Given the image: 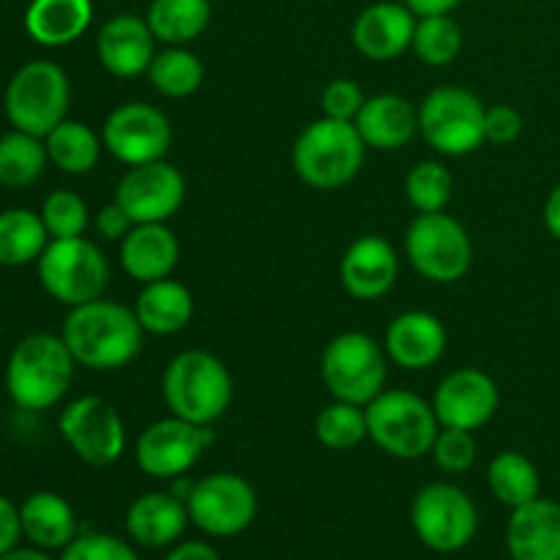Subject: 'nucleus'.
<instances>
[{
	"mask_svg": "<svg viewBox=\"0 0 560 560\" xmlns=\"http://www.w3.org/2000/svg\"><path fill=\"white\" fill-rule=\"evenodd\" d=\"M142 334L145 328L137 320L135 310L118 301L96 299L71 306L60 337L80 366L93 372H113L137 359Z\"/></svg>",
	"mask_w": 560,
	"mask_h": 560,
	"instance_id": "nucleus-1",
	"label": "nucleus"
},
{
	"mask_svg": "<svg viewBox=\"0 0 560 560\" xmlns=\"http://www.w3.org/2000/svg\"><path fill=\"white\" fill-rule=\"evenodd\" d=\"M74 355L63 337L27 334L14 345L5 364V392L11 402L31 413L55 408L74 381Z\"/></svg>",
	"mask_w": 560,
	"mask_h": 560,
	"instance_id": "nucleus-2",
	"label": "nucleus"
},
{
	"mask_svg": "<svg viewBox=\"0 0 560 560\" xmlns=\"http://www.w3.org/2000/svg\"><path fill=\"white\" fill-rule=\"evenodd\" d=\"M162 394L173 416L191 424L211 427L228 413L233 402V377L213 353L186 350L164 370Z\"/></svg>",
	"mask_w": 560,
	"mask_h": 560,
	"instance_id": "nucleus-3",
	"label": "nucleus"
},
{
	"mask_svg": "<svg viewBox=\"0 0 560 560\" xmlns=\"http://www.w3.org/2000/svg\"><path fill=\"white\" fill-rule=\"evenodd\" d=\"M366 145L353 120L323 115L306 126L293 145V170L312 189H342L359 175Z\"/></svg>",
	"mask_w": 560,
	"mask_h": 560,
	"instance_id": "nucleus-4",
	"label": "nucleus"
},
{
	"mask_svg": "<svg viewBox=\"0 0 560 560\" xmlns=\"http://www.w3.org/2000/svg\"><path fill=\"white\" fill-rule=\"evenodd\" d=\"M370 441L397 459H421L432 452L441 432L435 410L416 394L386 388L366 405Z\"/></svg>",
	"mask_w": 560,
	"mask_h": 560,
	"instance_id": "nucleus-5",
	"label": "nucleus"
},
{
	"mask_svg": "<svg viewBox=\"0 0 560 560\" xmlns=\"http://www.w3.org/2000/svg\"><path fill=\"white\" fill-rule=\"evenodd\" d=\"M320 377L334 399L366 408L372 399L386 392V348L361 331L339 334L323 350Z\"/></svg>",
	"mask_w": 560,
	"mask_h": 560,
	"instance_id": "nucleus-6",
	"label": "nucleus"
},
{
	"mask_svg": "<svg viewBox=\"0 0 560 560\" xmlns=\"http://www.w3.org/2000/svg\"><path fill=\"white\" fill-rule=\"evenodd\" d=\"M71 85L66 71L52 60H31L11 77L5 88V118L14 129L47 137L69 113Z\"/></svg>",
	"mask_w": 560,
	"mask_h": 560,
	"instance_id": "nucleus-7",
	"label": "nucleus"
},
{
	"mask_svg": "<svg viewBox=\"0 0 560 560\" xmlns=\"http://www.w3.org/2000/svg\"><path fill=\"white\" fill-rule=\"evenodd\" d=\"M38 282L66 306H80L102 299L109 282L107 257L88 238H49L36 260Z\"/></svg>",
	"mask_w": 560,
	"mask_h": 560,
	"instance_id": "nucleus-8",
	"label": "nucleus"
},
{
	"mask_svg": "<svg viewBox=\"0 0 560 560\" xmlns=\"http://www.w3.org/2000/svg\"><path fill=\"white\" fill-rule=\"evenodd\" d=\"M487 107L465 88H435L419 107V131L443 156H468L487 142Z\"/></svg>",
	"mask_w": 560,
	"mask_h": 560,
	"instance_id": "nucleus-9",
	"label": "nucleus"
},
{
	"mask_svg": "<svg viewBox=\"0 0 560 560\" xmlns=\"http://www.w3.org/2000/svg\"><path fill=\"white\" fill-rule=\"evenodd\" d=\"M405 255L424 279L452 284L470 271L474 244L457 219L443 211L421 213L405 233Z\"/></svg>",
	"mask_w": 560,
	"mask_h": 560,
	"instance_id": "nucleus-10",
	"label": "nucleus"
},
{
	"mask_svg": "<svg viewBox=\"0 0 560 560\" xmlns=\"http://www.w3.org/2000/svg\"><path fill=\"white\" fill-rule=\"evenodd\" d=\"M410 523L421 545L430 550L459 552L474 541L479 530V512L468 492L454 485H427L410 506Z\"/></svg>",
	"mask_w": 560,
	"mask_h": 560,
	"instance_id": "nucleus-11",
	"label": "nucleus"
},
{
	"mask_svg": "<svg viewBox=\"0 0 560 560\" xmlns=\"http://www.w3.org/2000/svg\"><path fill=\"white\" fill-rule=\"evenodd\" d=\"M186 509H189V520L202 534L230 539V536L244 534L255 523L257 492L244 476L211 474L191 485Z\"/></svg>",
	"mask_w": 560,
	"mask_h": 560,
	"instance_id": "nucleus-12",
	"label": "nucleus"
},
{
	"mask_svg": "<svg viewBox=\"0 0 560 560\" xmlns=\"http://www.w3.org/2000/svg\"><path fill=\"white\" fill-rule=\"evenodd\" d=\"M60 438L71 452L93 468L115 465L126 452V427L115 405L102 397H80L58 419Z\"/></svg>",
	"mask_w": 560,
	"mask_h": 560,
	"instance_id": "nucleus-13",
	"label": "nucleus"
},
{
	"mask_svg": "<svg viewBox=\"0 0 560 560\" xmlns=\"http://www.w3.org/2000/svg\"><path fill=\"white\" fill-rule=\"evenodd\" d=\"M211 443L213 435L208 427L170 416L140 432L135 457L142 474L153 479H184Z\"/></svg>",
	"mask_w": 560,
	"mask_h": 560,
	"instance_id": "nucleus-14",
	"label": "nucleus"
},
{
	"mask_svg": "<svg viewBox=\"0 0 560 560\" xmlns=\"http://www.w3.org/2000/svg\"><path fill=\"white\" fill-rule=\"evenodd\" d=\"M102 142L118 162L137 167L167 156L173 145V126L162 109L145 102H129L107 115Z\"/></svg>",
	"mask_w": 560,
	"mask_h": 560,
	"instance_id": "nucleus-15",
	"label": "nucleus"
},
{
	"mask_svg": "<svg viewBox=\"0 0 560 560\" xmlns=\"http://www.w3.org/2000/svg\"><path fill=\"white\" fill-rule=\"evenodd\" d=\"M186 197V180L178 167L167 162L137 164L120 178L115 189V202L124 206L135 224L167 222L178 213Z\"/></svg>",
	"mask_w": 560,
	"mask_h": 560,
	"instance_id": "nucleus-16",
	"label": "nucleus"
},
{
	"mask_svg": "<svg viewBox=\"0 0 560 560\" xmlns=\"http://www.w3.org/2000/svg\"><path fill=\"white\" fill-rule=\"evenodd\" d=\"M501 408V392L495 381L479 370H457L438 386L432 410L441 427L454 430H479Z\"/></svg>",
	"mask_w": 560,
	"mask_h": 560,
	"instance_id": "nucleus-17",
	"label": "nucleus"
},
{
	"mask_svg": "<svg viewBox=\"0 0 560 560\" xmlns=\"http://www.w3.org/2000/svg\"><path fill=\"white\" fill-rule=\"evenodd\" d=\"M96 55L109 74L131 80L151 69V60L156 58V36L142 16L115 14L98 27Z\"/></svg>",
	"mask_w": 560,
	"mask_h": 560,
	"instance_id": "nucleus-18",
	"label": "nucleus"
},
{
	"mask_svg": "<svg viewBox=\"0 0 560 560\" xmlns=\"http://www.w3.org/2000/svg\"><path fill=\"white\" fill-rule=\"evenodd\" d=\"M399 260L394 246L381 235H361L339 262L342 288L359 301L383 299L397 282Z\"/></svg>",
	"mask_w": 560,
	"mask_h": 560,
	"instance_id": "nucleus-19",
	"label": "nucleus"
},
{
	"mask_svg": "<svg viewBox=\"0 0 560 560\" xmlns=\"http://www.w3.org/2000/svg\"><path fill=\"white\" fill-rule=\"evenodd\" d=\"M416 14L405 3H381L366 5L353 25V44L364 58L370 60H394L413 47Z\"/></svg>",
	"mask_w": 560,
	"mask_h": 560,
	"instance_id": "nucleus-20",
	"label": "nucleus"
},
{
	"mask_svg": "<svg viewBox=\"0 0 560 560\" xmlns=\"http://www.w3.org/2000/svg\"><path fill=\"white\" fill-rule=\"evenodd\" d=\"M448 334L430 312H405L394 317L386 331V353L397 366L410 372L430 370L446 353Z\"/></svg>",
	"mask_w": 560,
	"mask_h": 560,
	"instance_id": "nucleus-21",
	"label": "nucleus"
},
{
	"mask_svg": "<svg viewBox=\"0 0 560 560\" xmlns=\"http://www.w3.org/2000/svg\"><path fill=\"white\" fill-rule=\"evenodd\" d=\"M506 547L512 560H560V503L536 498L512 509Z\"/></svg>",
	"mask_w": 560,
	"mask_h": 560,
	"instance_id": "nucleus-22",
	"label": "nucleus"
},
{
	"mask_svg": "<svg viewBox=\"0 0 560 560\" xmlns=\"http://www.w3.org/2000/svg\"><path fill=\"white\" fill-rule=\"evenodd\" d=\"M178 238L164 222L135 224L120 241V266L142 284L167 279L178 266Z\"/></svg>",
	"mask_w": 560,
	"mask_h": 560,
	"instance_id": "nucleus-23",
	"label": "nucleus"
},
{
	"mask_svg": "<svg viewBox=\"0 0 560 560\" xmlns=\"http://www.w3.org/2000/svg\"><path fill=\"white\" fill-rule=\"evenodd\" d=\"M353 124L366 148L399 151L419 131V109H413V104L397 93H381L366 98Z\"/></svg>",
	"mask_w": 560,
	"mask_h": 560,
	"instance_id": "nucleus-24",
	"label": "nucleus"
},
{
	"mask_svg": "<svg viewBox=\"0 0 560 560\" xmlns=\"http://www.w3.org/2000/svg\"><path fill=\"white\" fill-rule=\"evenodd\" d=\"M189 509L173 492H145L126 512V530L140 547L162 550L178 541L189 525Z\"/></svg>",
	"mask_w": 560,
	"mask_h": 560,
	"instance_id": "nucleus-25",
	"label": "nucleus"
},
{
	"mask_svg": "<svg viewBox=\"0 0 560 560\" xmlns=\"http://www.w3.org/2000/svg\"><path fill=\"white\" fill-rule=\"evenodd\" d=\"M22 536L38 550H66L77 539V514L58 492H33L20 506Z\"/></svg>",
	"mask_w": 560,
	"mask_h": 560,
	"instance_id": "nucleus-26",
	"label": "nucleus"
},
{
	"mask_svg": "<svg viewBox=\"0 0 560 560\" xmlns=\"http://www.w3.org/2000/svg\"><path fill=\"white\" fill-rule=\"evenodd\" d=\"M93 22V0H31L25 31L42 47H66Z\"/></svg>",
	"mask_w": 560,
	"mask_h": 560,
	"instance_id": "nucleus-27",
	"label": "nucleus"
},
{
	"mask_svg": "<svg viewBox=\"0 0 560 560\" xmlns=\"http://www.w3.org/2000/svg\"><path fill=\"white\" fill-rule=\"evenodd\" d=\"M135 315L148 334L167 337V334H178L180 328L189 326L191 315H195V299L186 284L170 277L156 279L142 288Z\"/></svg>",
	"mask_w": 560,
	"mask_h": 560,
	"instance_id": "nucleus-28",
	"label": "nucleus"
},
{
	"mask_svg": "<svg viewBox=\"0 0 560 560\" xmlns=\"http://www.w3.org/2000/svg\"><path fill=\"white\" fill-rule=\"evenodd\" d=\"M145 20L156 42L186 47L211 22V0H151Z\"/></svg>",
	"mask_w": 560,
	"mask_h": 560,
	"instance_id": "nucleus-29",
	"label": "nucleus"
},
{
	"mask_svg": "<svg viewBox=\"0 0 560 560\" xmlns=\"http://www.w3.org/2000/svg\"><path fill=\"white\" fill-rule=\"evenodd\" d=\"M47 244L49 233L42 222V213H33L27 208L0 211V266H31L42 257Z\"/></svg>",
	"mask_w": 560,
	"mask_h": 560,
	"instance_id": "nucleus-30",
	"label": "nucleus"
},
{
	"mask_svg": "<svg viewBox=\"0 0 560 560\" xmlns=\"http://www.w3.org/2000/svg\"><path fill=\"white\" fill-rule=\"evenodd\" d=\"M44 145H47V156L55 167L69 175H85L98 164L104 142L98 140L91 126L66 118L44 137Z\"/></svg>",
	"mask_w": 560,
	"mask_h": 560,
	"instance_id": "nucleus-31",
	"label": "nucleus"
},
{
	"mask_svg": "<svg viewBox=\"0 0 560 560\" xmlns=\"http://www.w3.org/2000/svg\"><path fill=\"white\" fill-rule=\"evenodd\" d=\"M487 485H490L492 498L509 509H520L536 501L541 490L539 470L520 452L498 454L487 470Z\"/></svg>",
	"mask_w": 560,
	"mask_h": 560,
	"instance_id": "nucleus-32",
	"label": "nucleus"
},
{
	"mask_svg": "<svg viewBox=\"0 0 560 560\" xmlns=\"http://www.w3.org/2000/svg\"><path fill=\"white\" fill-rule=\"evenodd\" d=\"M47 145L42 137L20 129L0 135V186L22 189V186L36 184L47 170Z\"/></svg>",
	"mask_w": 560,
	"mask_h": 560,
	"instance_id": "nucleus-33",
	"label": "nucleus"
},
{
	"mask_svg": "<svg viewBox=\"0 0 560 560\" xmlns=\"http://www.w3.org/2000/svg\"><path fill=\"white\" fill-rule=\"evenodd\" d=\"M148 77H151V85L162 96L186 98L202 85L206 69H202L200 58L186 47H167L164 52H156V58L151 60Z\"/></svg>",
	"mask_w": 560,
	"mask_h": 560,
	"instance_id": "nucleus-34",
	"label": "nucleus"
},
{
	"mask_svg": "<svg viewBox=\"0 0 560 560\" xmlns=\"http://www.w3.org/2000/svg\"><path fill=\"white\" fill-rule=\"evenodd\" d=\"M315 438L331 452L355 448L364 438H370L366 410L361 405L342 402V399L326 405L315 419Z\"/></svg>",
	"mask_w": 560,
	"mask_h": 560,
	"instance_id": "nucleus-35",
	"label": "nucleus"
},
{
	"mask_svg": "<svg viewBox=\"0 0 560 560\" xmlns=\"http://www.w3.org/2000/svg\"><path fill=\"white\" fill-rule=\"evenodd\" d=\"M413 52L427 66H448L463 52V27L448 14L419 16L413 33Z\"/></svg>",
	"mask_w": 560,
	"mask_h": 560,
	"instance_id": "nucleus-36",
	"label": "nucleus"
},
{
	"mask_svg": "<svg viewBox=\"0 0 560 560\" xmlns=\"http://www.w3.org/2000/svg\"><path fill=\"white\" fill-rule=\"evenodd\" d=\"M454 178L446 164L421 162L405 178V197L419 213H438L448 206Z\"/></svg>",
	"mask_w": 560,
	"mask_h": 560,
	"instance_id": "nucleus-37",
	"label": "nucleus"
},
{
	"mask_svg": "<svg viewBox=\"0 0 560 560\" xmlns=\"http://www.w3.org/2000/svg\"><path fill=\"white\" fill-rule=\"evenodd\" d=\"M42 222L49 238H80L88 230L85 200L74 191H52L42 206Z\"/></svg>",
	"mask_w": 560,
	"mask_h": 560,
	"instance_id": "nucleus-38",
	"label": "nucleus"
},
{
	"mask_svg": "<svg viewBox=\"0 0 560 560\" xmlns=\"http://www.w3.org/2000/svg\"><path fill=\"white\" fill-rule=\"evenodd\" d=\"M430 454L443 474H465V470L474 468L476 457H479V443H476L474 432L441 427Z\"/></svg>",
	"mask_w": 560,
	"mask_h": 560,
	"instance_id": "nucleus-39",
	"label": "nucleus"
},
{
	"mask_svg": "<svg viewBox=\"0 0 560 560\" xmlns=\"http://www.w3.org/2000/svg\"><path fill=\"white\" fill-rule=\"evenodd\" d=\"M60 560H140L129 541L109 534H82L60 550Z\"/></svg>",
	"mask_w": 560,
	"mask_h": 560,
	"instance_id": "nucleus-40",
	"label": "nucleus"
},
{
	"mask_svg": "<svg viewBox=\"0 0 560 560\" xmlns=\"http://www.w3.org/2000/svg\"><path fill=\"white\" fill-rule=\"evenodd\" d=\"M364 91L353 80H334L323 91L320 107L326 118L334 120H355V115L364 107Z\"/></svg>",
	"mask_w": 560,
	"mask_h": 560,
	"instance_id": "nucleus-41",
	"label": "nucleus"
},
{
	"mask_svg": "<svg viewBox=\"0 0 560 560\" xmlns=\"http://www.w3.org/2000/svg\"><path fill=\"white\" fill-rule=\"evenodd\" d=\"M523 135V115L517 113L509 104H498L490 107L485 115V137L487 142H495V145H509L517 137Z\"/></svg>",
	"mask_w": 560,
	"mask_h": 560,
	"instance_id": "nucleus-42",
	"label": "nucleus"
},
{
	"mask_svg": "<svg viewBox=\"0 0 560 560\" xmlns=\"http://www.w3.org/2000/svg\"><path fill=\"white\" fill-rule=\"evenodd\" d=\"M131 228H135V222H131V217L124 211L120 202L113 200L96 213V230L104 241H124Z\"/></svg>",
	"mask_w": 560,
	"mask_h": 560,
	"instance_id": "nucleus-43",
	"label": "nucleus"
},
{
	"mask_svg": "<svg viewBox=\"0 0 560 560\" xmlns=\"http://www.w3.org/2000/svg\"><path fill=\"white\" fill-rule=\"evenodd\" d=\"M20 536H22L20 509H16L9 498L0 495V556L14 550V547L20 545Z\"/></svg>",
	"mask_w": 560,
	"mask_h": 560,
	"instance_id": "nucleus-44",
	"label": "nucleus"
},
{
	"mask_svg": "<svg viewBox=\"0 0 560 560\" xmlns=\"http://www.w3.org/2000/svg\"><path fill=\"white\" fill-rule=\"evenodd\" d=\"M164 560H222L219 552L206 541H184V545L173 547Z\"/></svg>",
	"mask_w": 560,
	"mask_h": 560,
	"instance_id": "nucleus-45",
	"label": "nucleus"
},
{
	"mask_svg": "<svg viewBox=\"0 0 560 560\" xmlns=\"http://www.w3.org/2000/svg\"><path fill=\"white\" fill-rule=\"evenodd\" d=\"M416 16H441L452 14L463 0H402Z\"/></svg>",
	"mask_w": 560,
	"mask_h": 560,
	"instance_id": "nucleus-46",
	"label": "nucleus"
},
{
	"mask_svg": "<svg viewBox=\"0 0 560 560\" xmlns=\"http://www.w3.org/2000/svg\"><path fill=\"white\" fill-rule=\"evenodd\" d=\"M545 224H547V230H550L552 238L560 241V186H556V189L550 191V197H547Z\"/></svg>",
	"mask_w": 560,
	"mask_h": 560,
	"instance_id": "nucleus-47",
	"label": "nucleus"
},
{
	"mask_svg": "<svg viewBox=\"0 0 560 560\" xmlns=\"http://www.w3.org/2000/svg\"><path fill=\"white\" fill-rule=\"evenodd\" d=\"M0 560H52L47 550H38V547H14V550L3 552Z\"/></svg>",
	"mask_w": 560,
	"mask_h": 560,
	"instance_id": "nucleus-48",
	"label": "nucleus"
}]
</instances>
